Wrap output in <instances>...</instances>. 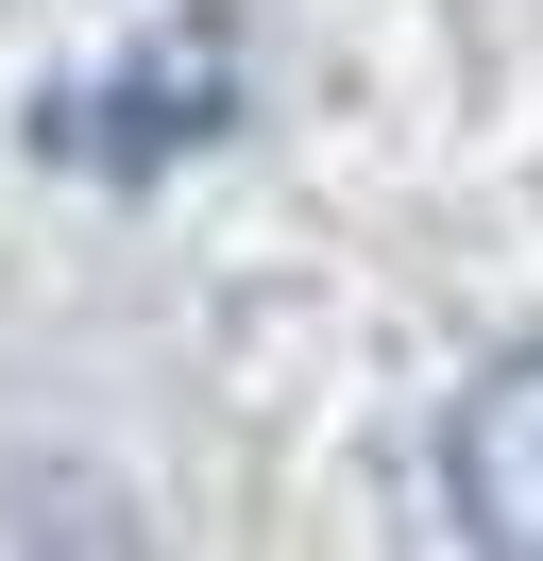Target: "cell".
Returning a JSON list of instances; mask_svg holds the SVG:
<instances>
[{"label":"cell","instance_id":"6da1fadb","mask_svg":"<svg viewBox=\"0 0 543 561\" xmlns=\"http://www.w3.org/2000/svg\"><path fill=\"white\" fill-rule=\"evenodd\" d=\"M221 103H238V51H221V18H153V35L119 51V69H85V85H51L34 103V153H68V171H170L187 137H221Z\"/></svg>","mask_w":543,"mask_h":561},{"label":"cell","instance_id":"7a4b0ae2","mask_svg":"<svg viewBox=\"0 0 543 561\" xmlns=\"http://www.w3.org/2000/svg\"><path fill=\"white\" fill-rule=\"evenodd\" d=\"M441 511L493 561H543V341H509L493 375L441 409Z\"/></svg>","mask_w":543,"mask_h":561}]
</instances>
